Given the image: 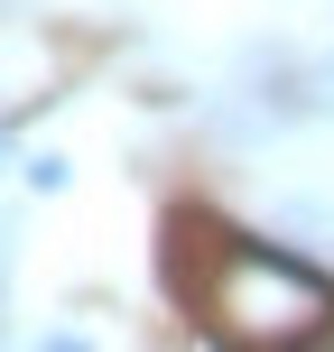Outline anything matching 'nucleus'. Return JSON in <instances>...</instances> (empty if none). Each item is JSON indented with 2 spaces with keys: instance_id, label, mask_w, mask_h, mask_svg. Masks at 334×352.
<instances>
[{
  "instance_id": "1",
  "label": "nucleus",
  "mask_w": 334,
  "mask_h": 352,
  "mask_svg": "<svg viewBox=\"0 0 334 352\" xmlns=\"http://www.w3.org/2000/svg\"><path fill=\"white\" fill-rule=\"evenodd\" d=\"M176 287L205 316V334L251 343V352H298L334 334V278L269 241H242V232L213 223H176Z\"/></svg>"
}]
</instances>
